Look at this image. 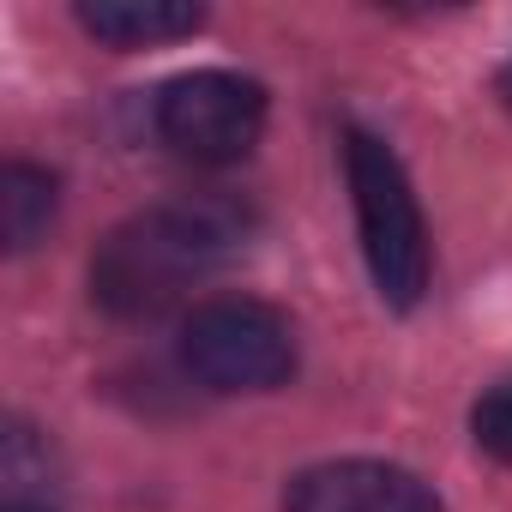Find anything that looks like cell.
Returning <instances> with one entry per match:
<instances>
[{
  "instance_id": "1",
  "label": "cell",
  "mask_w": 512,
  "mask_h": 512,
  "mask_svg": "<svg viewBox=\"0 0 512 512\" xmlns=\"http://www.w3.org/2000/svg\"><path fill=\"white\" fill-rule=\"evenodd\" d=\"M253 235L235 193H175L121 217L91 253V302L115 320H157L217 278Z\"/></svg>"
},
{
  "instance_id": "2",
  "label": "cell",
  "mask_w": 512,
  "mask_h": 512,
  "mask_svg": "<svg viewBox=\"0 0 512 512\" xmlns=\"http://www.w3.org/2000/svg\"><path fill=\"white\" fill-rule=\"evenodd\" d=\"M344 181H350V205H356V235H362L368 278H374L386 308L410 314L428 296V278H434V253H428V223H422L416 187H410L398 151L368 127H344Z\"/></svg>"
},
{
  "instance_id": "3",
  "label": "cell",
  "mask_w": 512,
  "mask_h": 512,
  "mask_svg": "<svg viewBox=\"0 0 512 512\" xmlns=\"http://www.w3.org/2000/svg\"><path fill=\"white\" fill-rule=\"evenodd\" d=\"M175 356L187 380H199L217 398L278 392L296 380V326L284 308L260 296H205L187 308Z\"/></svg>"
},
{
  "instance_id": "4",
  "label": "cell",
  "mask_w": 512,
  "mask_h": 512,
  "mask_svg": "<svg viewBox=\"0 0 512 512\" xmlns=\"http://www.w3.org/2000/svg\"><path fill=\"white\" fill-rule=\"evenodd\" d=\"M272 97L260 79L229 73V67H199V73H175L157 97H151V127L157 139L199 163V169H223L241 163L266 133Z\"/></svg>"
},
{
  "instance_id": "5",
  "label": "cell",
  "mask_w": 512,
  "mask_h": 512,
  "mask_svg": "<svg viewBox=\"0 0 512 512\" xmlns=\"http://www.w3.org/2000/svg\"><path fill=\"white\" fill-rule=\"evenodd\" d=\"M284 512H446L440 494L392 458H326L290 476Z\"/></svg>"
},
{
  "instance_id": "6",
  "label": "cell",
  "mask_w": 512,
  "mask_h": 512,
  "mask_svg": "<svg viewBox=\"0 0 512 512\" xmlns=\"http://www.w3.org/2000/svg\"><path fill=\"white\" fill-rule=\"evenodd\" d=\"M199 25H205V7H187V0H79V31L109 49L181 43Z\"/></svg>"
},
{
  "instance_id": "7",
  "label": "cell",
  "mask_w": 512,
  "mask_h": 512,
  "mask_svg": "<svg viewBox=\"0 0 512 512\" xmlns=\"http://www.w3.org/2000/svg\"><path fill=\"white\" fill-rule=\"evenodd\" d=\"M55 205H61V181L25 157H13L0 169V235H7V253H31L49 223H55Z\"/></svg>"
},
{
  "instance_id": "8",
  "label": "cell",
  "mask_w": 512,
  "mask_h": 512,
  "mask_svg": "<svg viewBox=\"0 0 512 512\" xmlns=\"http://www.w3.org/2000/svg\"><path fill=\"white\" fill-rule=\"evenodd\" d=\"M470 440H476V452H488L494 464H512V374L494 380V386L470 404Z\"/></svg>"
},
{
  "instance_id": "9",
  "label": "cell",
  "mask_w": 512,
  "mask_h": 512,
  "mask_svg": "<svg viewBox=\"0 0 512 512\" xmlns=\"http://www.w3.org/2000/svg\"><path fill=\"white\" fill-rule=\"evenodd\" d=\"M7 512H55L49 500H7Z\"/></svg>"
},
{
  "instance_id": "10",
  "label": "cell",
  "mask_w": 512,
  "mask_h": 512,
  "mask_svg": "<svg viewBox=\"0 0 512 512\" xmlns=\"http://www.w3.org/2000/svg\"><path fill=\"white\" fill-rule=\"evenodd\" d=\"M494 85H500V103H506V109H512V61H506V67H500V79H494Z\"/></svg>"
}]
</instances>
